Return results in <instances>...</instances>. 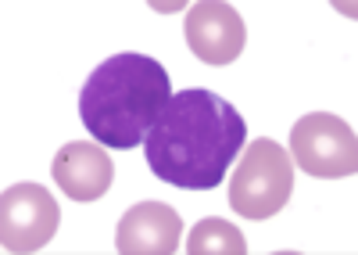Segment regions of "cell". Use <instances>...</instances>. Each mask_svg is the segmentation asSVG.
<instances>
[{
  "instance_id": "1",
  "label": "cell",
  "mask_w": 358,
  "mask_h": 255,
  "mask_svg": "<svg viewBox=\"0 0 358 255\" xmlns=\"http://www.w3.org/2000/svg\"><path fill=\"white\" fill-rule=\"evenodd\" d=\"M244 140L248 126L241 111L212 90L190 87L172 94L162 108L143 140V155L162 184L179 191H212L226 180Z\"/></svg>"
},
{
  "instance_id": "2",
  "label": "cell",
  "mask_w": 358,
  "mask_h": 255,
  "mask_svg": "<svg viewBox=\"0 0 358 255\" xmlns=\"http://www.w3.org/2000/svg\"><path fill=\"white\" fill-rule=\"evenodd\" d=\"M172 101V83L162 62L140 50L104 58L79 90V119L104 148H140L162 108Z\"/></svg>"
},
{
  "instance_id": "3",
  "label": "cell",
  "mask_w": 358,
  "mask_h": 255,
  "mask_svg": "<svg viewBox=\"0 0 358 255\" xmlns=\"http://www.w3.org/2000/svg\"><path fill=\"white\" fill-rule=\"evenodd\" d=\"M294 194V158L276 140H251L229 180V209L244 219L280 216Z\"/></svg>"
},
{
  "instance_id": "4",
  "label": "cell",
  "mask_w": 358,
  "mask_h": 255,
  "mask_svg": "<svg viewBox=\"0 0 358 255\" xmlns=\"http://www.w3.org/2000/svg\"><path fill=\"white\" fill-rule=\"evenodd\" d=\"M297 169L319 180H344L358 173V137L351 123L330 111H308L290 130V151Z\"/></svg>"
},
{
  "instance_id": "5",
  "label": "cell",
  "mask_w": 358,
  "mask_h": 255,
  "mask_svg": "<svg viewBox=\"0 0 358 255\" xmlns=\"http://www.w3.org/2000/svg\"><path fill=\"white\" fill-rule=\"evenodd\" d=\"M62 226V205L40 184H15L0 198V248L40 251Z\"/></svg>"
},
{
  "instance_id": "6",
  "label": "cell",
  "mask_w": 358,
  "mask_h": 255,
  "mask_svg": "<svg viewBox=\"0 0 358 255\" xmlns=\"http://www.w3.org/2000/svg\"><path fill=\"white\" fill-rule=\"evenodd\" d=\"M183 36L187 47L194 50V58H201L204 65H233L244 54L248 43V25L233 4L222 0H197L183 18Z\"/></svg>"
},
{
  "instance_id": "7",
  "label": "cell",
  "mask_w": 358,
  "mask_h": 255,
  "mask_svg": "<svg viewBox=\"0 0 358 255\" xmlns=\"http://www.w3.org/2000/svg\"><path fill=\"white\" fill-rule=\"evenodd\" d=\"M50 177L65 191V198L86 205V202H97V198H104L111 191L115 162L108 158L104 144H97V140H72V144H65L54 155Z\"/></svg>"
},
{
  "instance_id": "8",
  "label": "cell",
  "mask_w": 358,
  "mask_h": 255,
  "mask_svg": "<svg viewBox=\"0 0 358 255\" xmlns=\"http://www.w3.org/2000/svg\"><path fill=\"white\" fill-rule=\"evenodd\" d=\"M183 237V216L165 202L133 205L115 230L118 255H172Z\"/></svg>"
},
{
  "instance_id": "9",
  "label": "cell",
  "mask_w": 358,
  "mask_h": 255,
  "mask_svg": "<svg viewBox=\"0 0 358 255\" xmlns=\"http://www.w3.org/2000/svg\"><path fill=\"white\" fill-rule=\"evenodd\" d=\"M187 251L190 255H244L248 241L226 219H201L187 234Z\"/></svg>"
}]
</instances>
